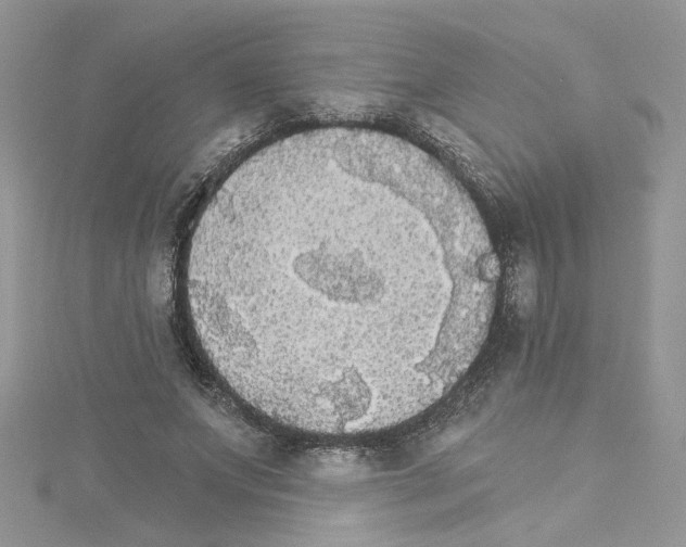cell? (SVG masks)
<instances>
[{
    "mask_svg": "<svg viewBox=\"0 0 686 547\" xmlns=\"http://www.w3.org/2000/svg\"><path fill=\"white\" fill-rule=\"evenodd\" d=\"M343 221L310 228L279 185L255 191L204 250V291L228 318L312 301L369 314L414 292L467 296L487 282L484 262L453 238L414 250Z\"/></svg>",
    "mask_w": 686,
    "mask_h": 547,
    "instance_id": "6da1fadb",
    "label": "cell"
}]
</instances>
